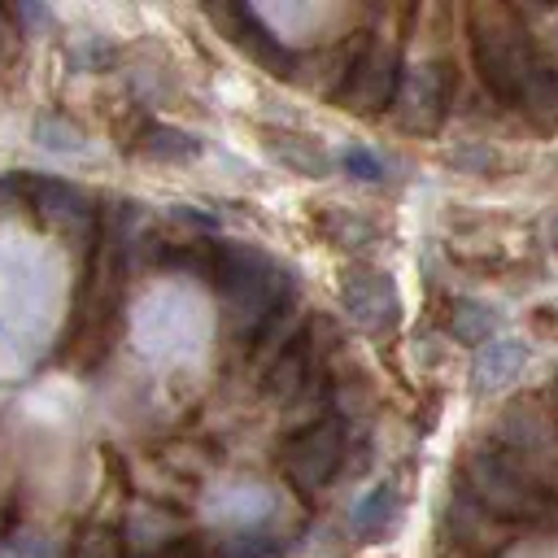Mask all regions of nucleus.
I'll list each match as a JSON object with an SVG mask.
<instances>
[{"label": "nucleus", "mask_w": 558, "mask_h": 558, "mask_svg": "<svg viewBox=\"0 0 558 558\" xmlns=\"http://www.w3.org/2000/svg\"><path fill=\"white\" fill-rule=\"evenodd\" d=\"M209 270L218 283V296L227 305L231 331L240 344H257L262 331L275 323V314L288 305L292 296V279L279 270V262L253 244H214L209 253Z\"/></svg>", "instance_id": "nucleus-1"}, {"label": "nucleus", "mask_w": 558, "mask_h": 558, "mask_svg": "<svg viewBox=\"0 0 558 558\" xmlns=\"http://www.w3.org/2000/svg\"><path fill=\"white\" fill-rule=\"evenodd\" d=\"M462 497L475 501L488 519L514 527H549L558 519V497L545 480H536L510 449L484 445L462 458Z\"/></svg>", "instance_id": "nucleus-2"}, {"label": "nucleus", "mask_w": 558, "mask_h": 558, "mask_svg": "<svg viewBox=\"0 0 558 558\" xmlns=\"http://www.w3.org/2000/svg\"><path fill=\"white\" fill-rule=\"evenodd\" d=\"M471 52H475V70L484 78V87L497 100H523L536 65H532V44L527 31L514 22V13L506 9H475L471 17Z\"/></svg>", "instance_id": "nucleus-3"}, {"label": "nucleus", "mask_w": 558, "mask_h": 558, "mask_svg": "<svg viewBox=\"0 0 558 558\" xmlns=\"http://www.w3.org/2000/svg\"><path fill=\"white\" fill-rule=\"evenodd\" d=\"M401 52L388 35H371L357 57L344 65V78L336 87V100L353 113H379L397 100V87H401Z\"/></svg>", "instance_id": "nucleus-4"}, {"label": "nucleus", "mask_w": 558, "mask_h": 558, "mask_svg": "<svg viewBox=\"0 0 558 558\" xmlns=\"http://www.w3.org/2000/svg\"><path fill=\"white\" fill-rule=\"evenodd\" d=\"M344 462V423L336 414L305 423L288 445H283V475L301 493H318Z\"/></svg>", "instance_id": "nucleus-5"}, {"label": "nucleus", "mask_w": 558, "mask_h": 558, "mask_svg": "<svg viewBox=\"0 0 558 558\" xmlns=\"http://www.w3.org/2000/svg\"><path fill=\"white\" fill-rule=\"evenodd\" d=\"M340 305L349 314V323L366 336H388L401 323V296L397 283L384 270L371 266H353L340 283Z\"/></svg>", "instance_id": "nucleus-6"}, {"label": "nucleus", "mask_w": 558, "mask_h": 558, "mask_svg": "<svg viewBox=\"0 0 558 558\" xmlns=\"http://www.w3.org/2000/svg\"><path fill=\"white\" fill-rule=\"evenodd\" d=\"M445 100H449V74L440 61H418L401 70V87L392 105L405 131H436L445 118Z\"/></svg>", "instance_id": "nucleus-7"}, {"label": "nucleus", "mask_w": 558, "mask_h": 558, "mask_svg": "<svg viewBox=\"0 0 558 558\" xmlns=\"http://www.w3.org/2000/svg\"><path fill=\"white\" fill-rule=\"evenodd\" d=\"M314 366H318V344H314V336H296V340L266 366L262 392H266L270 401H279V405L296 401V397L314 384Z\"/></svg>", "instance_id": "nucleus-8"}, {"label": "nucleus", "mask_w": 558, "mask_h": 558, "mask_svg": "<svg viewBox=\"0 0 558 558\" xmlns=\"http://www.w3.org/2000/svg\"><path fill=\"white\" fill-rule=\"evenodd\" d=\"M527 366V344L514 340V336H493L488 344L475 349V362H471V388L480 397L488 392H501L510 388Z\"/></svg>", "instance_id": "nucleus-9"}, {"label": "nucleus", "mask_w": 558, "mask_h": 558, "mask_svg": "<svg viewBox=\"0 0 558 558\" xmlns=\"http://www.w3.org/2000/svg\"><path fill=\"white\" fill-rule=\"evenodd\" d=\"M22 192L31 196V205L39 209V218H48V222H61V227H83V222H92V201H87V192L74 187V183H65V179H44V174H35V179H22Z\"/></svg>", "instance_id": "nucleus-10"}, {"label": "nucleus", "mask_w": 558, "mask_h": 558, "mask_svg": "<svg viewBox=\"0 0 558 558\" xmlns=\"http://www.w3.org/2000/svg\"><path fill=\"white\" fill-rule=\"evenodd\" d=\"M179 519L170 514V510H157V506H135L131 510V519H126V527H122V545L126 549H135L140 558H157V554H166L170 549V541L179 536V527H174Z\"/></svg>", "instance_id": "nucleus-11"}, {"label": "nucleus", "mask_w": 558, "mask_h": 558, "mask_svg": "<svg viewBox=\"0 0 558 558\" xmlns=\"http://www.w3.org/2000/svg\"><path fill=\"white\" fill-rule=\"evenodd\" d=\"M266 148H270V157H275L283 170H292V174H305V179L331 174V157H327L314 140H301V135H270Z\"/></svg>", "instance_id": "nucleus-12"}, {"label": "nucleus", "mask_w": 558, "mask_h": 558, "mask_svg": "<svg viewBox=\"0 0 558 558\" xmlns=\"http://www.w3.org/2000/svg\"><path fill=\"white\" fill-rule=\"evenodd\" d=\"M135 153L148 161H192V157H201V140L179 126H148L135 144Z\"/></svg>", "instance_id": "nucleus-13"}, {"label": "nucleus", "mask_w": 558, "mask_h": 558, "mask_svg": "<svg viewBox=\"0 0 558 558\" xmlns=\"http://www.w3.org/2000/svg\"><path fill=\"white\" fill-rule=\"evenodd\" d=\"M31 135H35L39 148H48L57 157H92V140L78 126H70L65 118H39Z\"/></svg>", "instance_id": "nucleus-14"}, {"label": "nucleus", "mask_w": 558, "mask_h": 558, "mask_svg": "<svg viewBox=\"0 0 558 558\" xmlns=\"http://www.w3.org/2000/svg\"><path fill=\"white\" fill-rule=\"evenodd\" d=\"M392 514H397V488L392 484H379L371 497H362L357 506H353V532L357 536H375V532H384L388 523H392Z\"/></svg>", "instance_id": "nucleus-15"}, {"label": "nucleus", "mask_w": 558, "mask_h": 558, "mask_svg": "<svg viewBox=\"0 0 558 558\" xmlns=\"http://www.w3.org/2000/svg\"><path fill=\"white\" fill-rule=\"evenodd\" d=\"M493 323H497V314L484 301H458L453 305V318H449L453 336L466 340V344H488L493 340Z\"/></svg>", "instance_id": "nucleus-16"}, {"label": "nucleus", "mask_w": 558, "mask_h": 558, "mask_svg": "<svg viewBox=\"0 0 558 558\" xmlns=\"http://www.w3.org/2000/svg\"><path fill=\"white\" fill-rule=\"evenodd\" d=\"M205 558H283V545L266 532H235L222 536Z\"/></svg>", "instance_id": "nucleus-17"}, {"label": "nucleus", "mask_w": 558, "mask_h": 558, "mask_svg": "<svg viewBox=\"0 0 558 558\" xmlns=\"http://www.w3.org/2000/svg\"><path fill=\"white\" fill-rule=\"evenodd\" d=\"M122 532L109 527V523H87L78 532V545H74V558H122Z\"/></svg>", "instance_id": "nucleus-18"}, {"label": "nucleus", "mask_w": 558, "mask_h": 558, "mask_svg": "<svg viewBox=\"0 0 558 558\" xmlns=\"http://www.w3.org/2000/svg\"><path fill=\"white\" fill-rule=\"evenodd\" d=\"M340 166H344V174L357 179V183H384V179H388V161H384L379 153H371L366 144H349V148L340 153Z\"/></svg>", "instance_id": "nucleus-19"}, {"label": "nucleus", "mask_w": 558, "mask_h": 558, "mask_svg": "<svg viewBox=\"0 0 558 558\" xmlns=\"http://www.w3.org/2000/svg\"><path fill=\"white\" fill-rule=\"evenodd\" d=\"M0 558H52V545L39 536H9L0 541Z\"/></svg>", "instance_id": "nucleus-20"}, {"label": "nucleus", "mask_w": 558, "mask_h": 558, "mask_svg": "<svg viewBox=\"0 0 558 558\" xmlns=\"http://www.w3.org/2000/svg\"><path fill=\"white\" fill-rule=\"evenodd\" d=\"M17 44V26L9 22V13H0V52H13Z\"/></svg>", "instance_id": "nucleus-21"}, {"label": "nucleus", "mask_w": 558, "mask_h": 558, "mask_svg": "<svg viewBox=\"0 0 558 558\" xmlns=\"http://www.w3.org/2000/svg\"><path fill=\"white\" fill-rule=\"evenodd\" d=\"M549 244L558 248V214H554V222H549Z\"/></svg>", "instance_id": "nucleus-22"}, {"label": "nucleus", "mask_w": 558, "mask_h": 558, "mask_svg": "<svg viewBox=\"0 0 558 558\" xmlns=\"http://www.w3.org/2000/svg\"><path fill=\"white\" fill-rule=\"evenodd\" d=\"M554 57H558V26H554Z\"/></svg>", "instance_id": "nucleus-23"}]
</instances>
